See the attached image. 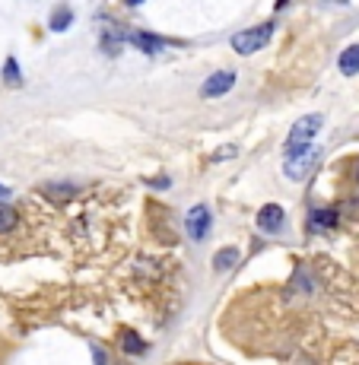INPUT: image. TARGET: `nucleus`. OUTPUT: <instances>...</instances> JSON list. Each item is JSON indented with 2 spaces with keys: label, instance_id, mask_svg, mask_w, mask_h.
<instances>
[{
  "label": "nucleus",
  "instance_id": "nucleus-6",
  "mask_svg": "<svg viewBox=\"0 0 359 365\" xmlns=\"http://www.w3.org/2000/svg\"><path fill=\"white\" fill-rule=\"evenodd\" d=\"M258 226H261L264 232H280V226H283V207H277V203L261 207V213H258Z\"/></svg>",
  "mask_w": 359,
  "mask_h": 365
},
{
  "label": "nucleus",
  "instance_id": "nucleus-4",
  "mask_svg": "<svg viewBox=\"0 0 359 365\" xmlns=\"http://www.w3.org/2000/svg\"><path fill=\"white\" fill-rule=\"evenodd\" d=\"M210 222H213L210 210H207V207H194L191 213H188V220H185L188 235H191L194 242H203V238H207V232H210Z\"/></svg>",
  "mask_w": 359,
  "mask_h": 365
},
{
  "label": "nucleus",
  "instance_id": "nucleus-10",
  "mask_svg": "<svg viewBox=\"0 0 359 365\" xmlns=\"http://www.w3.org/2000/svg\"><path fill=\"white\" fill-rule=\"evenodd\" d=\"M70 19H74V13H70L67 6H58V10L51 13V19H48V26H51V32H64L70 26Z\"/></svg>",
  "mask_w": 359,
  "mask_h": 365
},
{
  "label": "nucleus",
  "instance_id": "nucleus-13",
  "mask_svg": "<svg viewBox=\"0 0 359 365\" xmlns=\"http://www.w3.org/2000/svg\"><path fill=\"white\" fill-rule=\"evenodd\" d=\"M16 226V210L6 207V200L0 203V232H10V229Z\"/></svg>",
  "mask_w": 359,
  "mask_h": 365
},
{
  "label": "nucleus",
  "instance_id": "nucleus-18",
  "mask_svg": "<svg viewBox=\"0 0 359 365\" xmlns=\"http://www.w3.org/2000/svg\"><path fill=\"white\" fill-rule=\"evenodd\" d=\"M356 175H359V172H356Z\"/></svg>",
  "mask_w": 359,
  "mask_h": 365
},
{
  "label": "nucleus",
  "instance_id": "nucleus-14",
  "mask_svg": "<svg viewBox=\"0 0 359 365\" xmlns=\"http://www.w3.org/2000/svg\"><path fill=\"white\" fill-rule=\"evenodd\" d=\"M4 83H10V86H19V67H16V58H6L4 64Z\"/></svg>",
  "mask_w": 359,
  "mask_h": 365
},
{
  "label": "nucleus",
  "instance_id": "nucleus-9",
  "mask_svg": "<svg viewBox=\"0 0 359 365\" xmlns=\"http://www.w3.org/2000/svg\"><path fill=\"white\" fill-rule=\"evenodd\" d=\"M238 264V251L236 248H220V251H216V255H213V267H216V270H229V267H236Z\"/></svg>",
  "mask_w": 359,
  "mask_h": 365
},
{
  "label": "nucleus",
  "instance_id": "nucleus-7",
  "mask_svg": "<svg viewBox=\"0 0 359 365\" xmlns=\"http://www.w3.org/2000/svg\"><path fill=\"white\" fill-rule=\"evenodd\" d=\"M124 41L137 45L140 51H146V54H153V51H159V48H163V41H159L156 35H150V32H128V35H124Z\"/></svg>",
  "mask_w": 359,
  "mask_h": 365
},
{
  "label": "nucleus",
  "instance_id": "nucleus-17",
  "mask_svg": "<svg viewBox=\"0 0 359 365\" xmlns=\"http://www.w3.org/2000/svg\"><path fill=\"white\" fill-rule=\"evenodd\" d=\"M128 4H131V6H140V4H143V0H128Z\"/></svg>",
  "mask_w": 359,
  "mask_h": 365
},
{
  "label": "nucleus",
  "instance_id": "nucleus-2",
  "mask_svg": "<svg viewBox=\"0 0 359 365\" xmlns=\"http://www.w3.org/2000/svg\"><path fill=\"white\" fill-rule=\"evenodd\" d=\"M270 35H273V23H261V26H255V29L232 35V48H236L238 54H255L270 41Z\"/></svg>",
  "mask_w": 359,
  "mask_h": 365
},
{
  "label": "nucleus",
  "instance_id": "nucleus-11",
  "mask_svg": "<svg viewBox=\"0 0 359 365\" xmlns=\"http://www.w3.org/2000/svg\"><path fill=\"white\" fill-rule=\"evenodd\" d=\"M121 346H124V353H131V356H143V353H146V343L140 340V334H133V331L124 334Z\"/></svg>",
  "mask_w": 359,
  "mask_h": 365
},
{
  "label": "nucleus",
  "instance_id": "nucleus-5",
  "mask_svg": "<svg viewBox=\"0 0 359 365\" xmlns=\"http://www.w3.org/2000/svg\"><path fill=\"white\" fill-rule=\"evenodd\" d=\"M232 86H236V73H232V70H216V73L207 76V83H203V96L216 99V96H226Z\"/></svg>",
  "mask_w": 359,
  "mask_h": 365
},
{
  "label": "nucleus",
  "instance_id": "nucleus-12",
  "mask_svg": "<svg viewBox=\"0 0 359 365\" xmlns=\"http://www.w3.org/2000/svg\"><path fill=\"white\" fill-rule=\"evenodd\" d=\"M308 222H312V229H328L337 222V216H334V210H315Z\"/></svg>",
  "mask_w": 359,
  "mask_h": 365
},
{
  "label": "nucleus",
  "instance_id": "nucleus-16",
  "mask_svg": "<svg viewBox=\"0 0 359 365\" xmlns=\"http://www.w3.org/2000/svg\"><path fill=\"white\" fill-rule=\"evenodd\" d=\"M6 197H10V187H6V185H0V203H4Z\"/></svg>",
  "mask_w": 359,
  "mask_h": 365
},
{
  "label": "nucleus",
  "instance_id": "nucleus-3",
  "mask_svg": "<svg viewBox=\"0 0 359 365\" xmlns=\"http://www.w3.org/2000/svg\"><path fill=\"white\" fill-rule=\"evenodd\" d=\"M321 124H325V118H321V115H305V118H299V121L293 124L290 137H286V150H295V146L312 143L315 133L321 130Z\"/></svg>",
  "mask_w": 359,
  "mask_h": 365
},
{
  "label": "nucleus",
  "instance_id": "nucleus-1",
  "mask_svg": "<svg viewBox=\"0 0 359 365\" xmlns=\"http://www.w3.org/2000/svg\"><path fill=\"white\" fill-rule=\"evenodd\" d=\"M315 159H318V150H315L312 143H305V146H295V150H286V163H283L286 178L302 181L308 172H312Z\"/></svg>",
  "mask_w": 359,
  "mask_h": 365
},
{
  "label": "nucleus",
  "instance_id": "nucleus-15",
  "mask_svg": "<svg viewBox=\"0 0 359 365\" xmlns=\"http://www.w3.org/2000/svg\"><path fill=\"white\" fill-rule=\"evenodd\" d=\"M226 156H229V159L236 156V146H220V150H216L210 159H213V163H216V159H226Z\"/></svg>",
  "mask_w": 359,
  "mask_h": 365
},
{
  "label": "nucleus",
  "instance_id": "nucleus-8",
  "mask_svg": "<svg viewBox=\"0 0 359 365\" xmlns=\"http://www.w3.org/2000/svg\"><path fill=\"white\" fill-rule=\"evenodd\" d=\"M356 70H359V45H350L347 51L340 54V73L353 76Z\"/></svg>",
  "mask_w": 359,
  "mask_h": 365
}]
</instances>
